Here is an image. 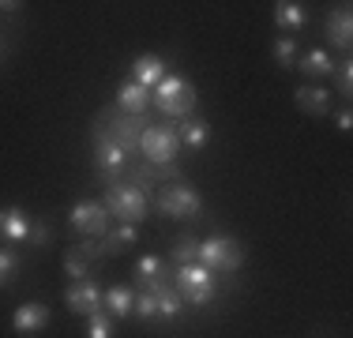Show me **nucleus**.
Listing matches in <instances>:
<instances>
[{"label": "nucleus", "mask_w": 353, "mask_h": 338, "mask_svg": "<svg viewBox=\"0 0 353 338\" xmlns=\"http://www.w3.org/2000/svg\"><path fill=\"white\" fill-rule=\"evenodd\" d=\"M162 79H165V61H162L158 53H143V57H136V61H132V83L154 90Z\"/></svg>", "instance_id": "ddd939ff"}, {"label": "nucleus", "mask_w": 353, "mask_h": 338, "mask_svg": "<svg viewBox=\"0 0 353 338\" xmlns=\"http://www.w3.org/2000/svg\"><path fill=\"white\" fill-rule=\"evenodd\" d=\"M327 38H331L334 49L350 53V46H353V15H350V4H342L339 12L327 15Z\"/></svg>", "instance_id": "2eb2a0df"}, {"label": "nucleus", "mask_w": 353, "mask_h": 338, "mask_svg": "<svg viewBox=\"0 0 353 338\" xmlns=\"http://www.w3.org/2000/svg\"><path fill=\"white\" fill-rule=\"evenodd\" d=\"M353 128V113H350V109H342V113H339V132H350Z\"/></svg>", "instance_id": "c756f323"}, {"label": "nucleus", "mask_w": 353, "mask_h": 338, "mask_svg": "<svg viewBox=\"0 0 353 338\" xmlns=\"http://www.w3.org/2000/svg\"><path fill=\"white\" fill-rule=\"evenodd\" d=\"M173 270H176V267H173ZM136 275H139V282H150V278L170 275V264H165L162 256H143L139 264H136Z\"/></svg>", "instance_id": "b1692460"}, {"label": "nucleus", "mask_w": 353, "mask_h": 338, "mask_svg": "<svg viewBox=\"0 0 353 338\" xmlns=\"http://www.w3.org/2000/svg\"><path fill=\"white\" fill-rule=\"evenodd\" d=\"M102 308L113 319L132 316V308H136V290H128V286H109V290H102Z\"/></svg>", "instance_id": "f3484780"}, {"label": "nucleus", "mask_w": 353, "mask_h": 338, "mask_svg": "<svg viewBox=\"0 0 353 338\" xmlns=\"http://www.w3.org/2000/svg\"><path fill=\"white\" fill-rule=\"evenodd\" d=\"M293 101H297V109L308 113V117H327L331 113V90H323V87H297L293 90Z\"/></svg>", "instance_id": "dca6fc26"}, {"label": "nucleus", "mask_w": 353, "mask_h": 338, "mask_svg": "<svg viewBox=\"0 0 353 338\" xmlns=\"http://www.w3.org/2000/svg\"><path fill=\"white\" fill-rule=\"evenodd\" d=\"M64 308L83 316V319L102 308V290L94 286V278H75L68 290H64Z\"/></svg>", "instance_id": "9d476101"}, {"label": "nucleus", "mask_w": 353, "mask_h": 338, "mask_svg": "<svg viewBox=\"0 0 353 338\" xmlns=\"http://www.w3.org/2000/svg\"><path fill=\"white\" fill-rule=\"evenodd\" d=\"M15 270H19V256H15L12 248H0V290H4V286H12Z\"/></svg>", "instance_id": "bb28decb"}, {"label": "nucleus", "mask_w": 353, "mask_h": 338, "mask_svg": "<svg viewBox=\"0 0 353 338\" xmlns=\"http://www.w3.org/2000/svg\"><path fill=\"white\" fill-rule=\"evenodd\" d=\"M49 327V308L41 301H30V304H19L12 316V331L23 335V338H34L38 331Z\"/></svg>", "instance_id": "f8f14e48"}, {"label": "nucleus", "mask_w": 353, "mask_h": 338, "mask_svg": "<svg viewBox=\"0 0 353 338\" xmlns=\"http://www.w3.org/2000/svg\"><path fill=\"white\" fill-rule=\"evenodd\" d=\"M248 259V248L241 241H233V237L218 233V237H207V241H199V264L207 270H222V275H233V270H241V264Z\"/></svg>", "instance_id": "20e7f679"}, {"label": "nucleus", "mask_w": 353, "mask_h": 338, "mask_svg": "<svg viewBox=\"0 0 353 338\" xmlns=\"http://www.w3.org/2000/svg\"><path fill=\"white\" fill-rule=\"evenodd\" d=\"M154 207L162 210L165 218H196L199 207H203V199H199V192L192 188L188 181H170L154 196Z\"/></svg>", "instance_id": "39448f33"}, {"label": "nucleus", "mask_w": 353, "mask_h": 338, "mask_svg": "<svg viewBox=\"0 0 353 338\" xmlns=\"http://www.w3.org/2000/svg\"><path fill=\"white\" fill-rule=\"evenodd\" d=\"M176 139H181L184 147L199 150L207 139H211V124H207V121H192V117H188V121H181V128H176Z\"/></svg>", "instance_id": "4be33fe9"}, {"label": "nucleus", "mask_w": 353, "mask_h": 338, "mask_svg": "<svg viewBox=\"0 0 353 338\" xmlns=\"http://www.w3.org/2000/svg\"><path fill=\"white\" fill-rule=\"evenodd\" d=\"M274 64H279V68H293V64H297V41H293V38H279V41H274Z\"/></svg>", "instance_id": "a878e982"}, {"label": "nucleus", "mask_w": 353, "mask_h": 338, "mask_svg": "<svg viewBox=\"0 0 353 338\" xmlns=\"http://www.w3.org/2000/svg\"><path fill=\"white\" fill-rule=\"evenodd\" d=\"M181 150V139H176V128L170 124H147L139 135V155L154 166H170Z\"/></svg>", "instance_id": "423d86ee"}, {"label": "nucleus", "mask_w": 353, "mask_h": 338, "mask_svg": "<svg viewBox=\"0 0 353 338\" xmlns=\"http://www.w3.org/2000/svg\"><path fill=\"white\" fill-rule=\"evenodd\" d=\"M102 207L109 210V218H117V226H139L150 210V196L132 184L117 181V184H105V196L98 199Z\"/></svg>", "instance_id": "f257e3e1"}, {"label": "nucleus", "mask_w": 353, "mask_h": 338, "mask_svg": "<svg viewBox=\"0 0 353 338\" xmlns=\"http://www.w3.org/2000/svg\"><path fill=\"white\" fill-rule=\"evenodd\" d=\"M90 158H94V169H98V177H102L105 184L121 181L124 169H128V162H132V155L121 150V147H90Z\"/></svg>", "instance_id": "9b49d317"}, {"label": "nucleus", "mask_w": 353, "mask_h": 338, "mask_svg": "<svg viewBox=\"0 0 353 338\" xmlns=\"http://www.w3.org/2000/svg\"><path fill=\"white\" fill-rule=\"evenodd\" d=\"M121 113H128V117H143L150 109V90L147 87H139V83H121L117 87V101H113Z\"/></svg>", "instance_id": "4468645a"}, {"label": "nucleus", "mask_w": 353, "mask_h": 338, "mask_svg": "<svg viewBox=\"0 0 353 338\" xmlns=\"http://www.w3.org/2000/svg\"><path fill=\"white\" fill-rule=\"evenodd\" d=\"M334 79H339L342 98H350L353 95V61H342L339 68H334Z\"/></svg>", "instance_id": "c85d7f7f"}, {"label": "nucleus", "mask_w": 353, "mask_h": 338, "mask_svg": "<svg viewBox=\"0 0 353 338\" xmlns=\"http://www.w3.org/2000/svg\"><path fill=\"white\" fill-rule=\"evenodd\" d=\"M271 15H274V27H279V30H301L308 23L305 4H293V0H279Z\"/></svg>", "instance_id": "aec40b11"}, {"label": "nucleus", "mask_w": 353, "mask_h": 338, "mask_svg": "<svg viewBox=\"0 0 353 338\" xmlns=\"http://www.w3.org/2000/svg\"><path fill=\"white\" fill-rule=\"evenodd\" d=\"M87 338H113V316L105 308L87 316Z\"/></svg>", "instance_id": "393cba45"}, {"label": "nucleus", "mask_w": 353, "mask_h": 338, "mask_svg": "<svg viewBox=\"0 0 353 338\" xmlns=\"http://www.w3.org/2000/svg\"><path fill=\"white\" fill-rule=\"evenodd\" d=\"M136 241H139L136 226H113V230L102 237V252L105 256H121V252H128Z\"/></svg>", "instance_id": "412c9836"}, {"label": "nucleus", "mask_w": 353, "mask_h": 338, "mask_svg": "<svg viewBox=\"0 0 353 338\" xmlns=\"http://www.w3.org/2000/svg\"><path fill=\"white\" fill-rule=\"evenodd\" d=\"M150 106L165 117H176V121H188L192 109H196V87L181 75H165L154 90H150Z\"/></svg>", "instance_id": "f03ea898"}, {"label": "nucleus", "mask_w": 353, "mask_h": 338, "mask_svg": "<svg viewBox=\"0 0 353 338\" xmlns=\"http://www.w3.org/2000/svg\"><path fill=\"white\" fill-rule=\"evenodd\" d=\"M27 233H30V218L23 215L19 207H0V237L4 241H27Z\"/></svg>", "instance_id": "a211bd4d"}, {"label": "nucleus", "mask_w": 353, "mask_h": 338, "mask_svg": "<svg viewBox=\"0 0 353 338\" xmlns=\"http://www.w3.org/2000/svg\"><path fill=\"white\" fill-rule=\"evenodd\" d=\"M170 259H173V267H184V264H199V241H196V237H192V233L176 237V244H173Z\"/></svg>", "instance_id": "5701e85b"}, {"label": "nucleus", "mask_w": 353, "mask_h": 338, "mask_svg": "<svg viewBox=\"0 0 353 338\" xmlns=\"http://www.w3.org/2000/svg\"><path fill=\"white\" fill-rule=\"evenodd\" d=\"M102 259H105L102 241H94V237H83L75 248L64 252V275H68V278H90Z\"/></svg>", "instance_id": "6e6552de"}, {"label": "nucleus", "mask_w": 353, "mask_h": 338, "mask_svg": "<svg viewBox=\"0 0 353 338\" xmlns=\"http://www.w3.org/2000/svg\"><path fill=\"white\" fill-rule=\"evenodd\" d=\"M173 286L181 293L184 304H211L218 297V282H214V270H207L203 264H184L173 270Z\"/></svg>", "instance_id": "7ed1b4c3"}, {"label": "nucleus", "mask_w": 353, "mask_h": 338, "mask_svg": "<svg viewBox=\"0 0 353 338\" xmlns=\"http://www.w3.org/2000/svg\"><path fill=\"white\" fill-rule=\"evenodd\" d=\"M293 68H301V72L312 75V79H331L339 64H334V57L327 53V49H308V53L301 57V61L293 64Z\"/></svg>", "instance_id": "6ab92c4d"}, {"label": "nucleus", "mask_w": 353, "mask_h": 338, "mask_svg": "<svg viewBox=\"0 0 353 338\" xmlns=\"http://www.w3.org/2000/svg\"><path fill=\"white\" fill-rule=\"evenodd\" d=\"M30 248H46L49 241H53V233H49V226L41 222V218H30V233H27Z\"/></svg>", "instance_id": "cd10ccee"}, {"label": "nucleus", "mask_w": 353, "mask_h": 338, "mask_svg": "<svg viewBox=\"0 0 353 338\" xmlns=\"http://www.w3.org/2000/svg\"><path fill=\"white\" fill-rule=\"evenodd\" d=\"M68 226H72V233H79V237L102 241V237L113 230V218H109V210L98 199H79L72 207V215H68Z\"/></svg>", "instance_id": "0eeeda50"}, {"label": "nucleus", "mask_w": 353, "mask_h": 338, "mask_svg": "<svg viewBox=\"0 0 353 338\" xmlns=\"http://www.w3.org/2000/svg\"><path fill=\"white\" fill-rule=\"evenodd\" d=\"M124 177L128 181L124 184H132V188H139V192H147V188H154V184H170V181H181V169H176L173 162L170 166H154V162H128V169H124Z\"/></svg>", "instance_id": "1a4fd4ad"}]
</instances>
